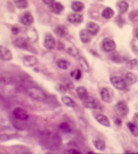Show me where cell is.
<instances>
[{
	"label": "cell",
	"instance_id": "obj_1",
	"mask_svg": "<svg viewBox=\"0 0 138 154\" xmlns=\"http://www.w3.org/2000/svg\"><path fill=\"white\" fill-rule=\"evenodd\" d=\"M41 144L51 151H56L62 144V138L56 133H46L42 134Z\"/></svg>",
	"mask_w": 138,
	"mask_h": 154
},
{
	"label": "cell",
	"instance_id": "obj_2",
	"mask_svg": "<svg viewBox=\"0 0 138 154\" xmlns=\"http://www.w3.org/2000/svg\"><path fill=\"white\" fill-rule=\"evenodd\" d=\"M27 94L30 97L38 101H43L47 99V95L40 88L36 87H29L26 91Z\"/></svg>",
	"mask_w": 138,
	"mask_h": 154
},
{
	"label": "cell",
	"instance_id": "obj_3",
	"mask_svg": "<svg viewBox=\"0 0 138 154\" xmlns=\"http://www.w3.org/2000/svg\"><path fill=\"white\" fill-rule=\"evenodd\" d=\"M110 82L113 85V87H115L118 90H125L127 87V83L123 78H121L120 76H112L110 79Z\"/></svg>",
	"mask_w": 138,
	"mask_h": 154
},
{
	"label": "cell",
	"instance_id": "obj_4",
	"mask_svg": "<svg viewBox=\"0 0 138 154\" xmlns=\"http://www.w3.org/2000/svg\"><path fill=\"white\" fill-rule=\"evenodd\" d=\"M13 116L18 120L21 121H25L29 119V115L27 111L25 109L20 108V107H17L13 109L12 111Z\"/></svg>",
	"mask_w": 138,
	"mask_h": 154
},
{
	"label": "cell",
	"instance_id": "obj_5",
	"mask_svg": "<svg viewBox=\"0 0 138 154\" xmlns=\"http://www.w3.org/2000/svg\"><path fill=\"white\" fill-rule=\"evenodd\" d=\"M115 110L117 113L122 117H125L129 113V107L124 101H120L115 105Z\"/></svg>",
	"mask_w": 138,
	"mask_h": 154
},
{
	"label": "cell",
	"instance_id": "obj_6",
	"mask_svg": "<svg viewBox=\"0 0 138 154\" xmlns=\"http://www.w3.org/2000/svg\"><path fill=\"white\" fill-rule=\"evenodd\" d=\"M39 38L37 31L33 27H30L26 31V38L30 43H35L37 42Z\"/></svg>",
	"mask_w": 138,
	"mask_h": 154
},
{
	"label": "cell",
	"instance_id": "obj_7",
	"mask_svg": "<svg viewBox=\"0 0 138 154\" xmlns=\"http://www.w3.org/2000/svg\"><path fill=\"white\" fill-rule=\"evenodd\" d=\"M56 39L50 32H47L44 38V47L49 50L54 49L56 47Z\"/></svg>",
	"mask_w": 138,
	"mask_h": 154
},
{
	"label": "cell",
	"instance_id": "obj_8",
	"mask_svg": "<svg viewBox=\"0 0 138 154\" xmlns=\"http://www.w3.org/2000/svg\"><path fill=\"white\" fill-rule=\"evenodd\" d=\"M102 47L104 51L106 52H112L116 49V43L114 41L110 38H105L102 41Z\"/></svg>",
	"mask_w": 138,
	"mask_h": 154
},
{
	"label": "cell",
	"instance_id": "obj_9",
	"mask_svg": "<svg viewBox=\"0 0 138 154\" xmlns=\"http://www.w3.org/2000/svg\"><path fill=\"white\" fill-rule=\"evenodd\" d=\"M63 47H64V48H65L66 51H67L69 55L75 57L76 59L79 58L78 49H77L75 45H74L73 43L70 42V41H67V43L64 44Z\"/></svg>",
	"mask_w": 138,
	"mask_h": 154
},
{
	"label": "cell",
	"instance_id": "obj_10",
	"mask_svg": "<svg viewBox=\"0 0 138 154\" xmlns=\"http://www.w3.org/2000/svg\"><path fill=\"white\" fill-rule=\"evenodd\" d=\"M100 96L105 103H110L113 97L112 90L109 87H103L100 91Z\"/></svg>",
	"mask_w": 138,
	"mask_h": 154
},
{
	"label": "cell",
	"instance_id": "obj_11",
	"mask_svg": "<svg viewBox=\"0 0 138 154\" xmlns=\"http://www.w3.org/2000/svg\"><path fill=\"white\" fill-rule=\"evenodd\" d=\"M14 44L15 46L20 49H24V50L31 51V46L29 45V42L27 40V38H24L23 37H18L16 38L14 41Z\"/></svg>",
	"mask_w": 138,
	"mask_h": 154
},
{
	"label": "cell",
	"instance_id": "obj_12",
	"mask_svg": "<svg viewBox=\"0 0 138 154\" xmlns=\"http://www.w3.org/2000/svg\"><path fill=\"white\" fill-rule=\"evenodd\" d=\"M83 106L85 108L91 109H97L98 108L99 105H100V103H99L97 100L90 97L87 98L86 100H83Z\"/></svg>",
	"mask_w": 138,
	"mask_h": 154
},
{
	"label": "cell",
	"instance_id": "obj_13",
	"mask_svg": "<svg viewBox=\"0 0 138 154\" xmlns=\"http://www.w3.org/2000/svg\"><path fill=\"white\" fill-rule=\"evenodd\" d=\"M12 59V54L9 49L0 46V60L3 61H10Z\"/></svg>",
	"mask_w": 138,
	"mask_h": 154
},
{
	"label": "cell",
	"instance_id": "obj_14",
	"mask_svg": "<svg viewBox=\"0 0 138 154\" xmlns=\"http://www.w3.org/2000/svg\"><path fill=\"white\" fill-rule=\"evenodd\" d=\"M20 22L23 25L29 26L33 23L34 18L31 15V14H30L29 12H25L21 16L20 18Z\"/></svg>",
	"mask_w": 138,
	"mask_h": 154
},
{
	"label": "cell",
	"instance_id": "obj_15",
	"mask_svg": "<svg viewBox=\"0 0 138 154\" xmlns=\"http://www.w3.org/2000/svg\"><path fill=\"white\" fill-rule=\"evenodd\" d=\"M86 30L90 34V35L95 36V35L98 33L99 31H100V26L96 23H93V22H89V23L87 24Z\"/></svg>",
	"mask_w": 138,
	"mask_h": 154
},
{
	"label": "cell",
	"instance_id": "obj_16",
	"mask_svg": "<svg viewBox=\"0 0 138 154\" xmlns=\"http://www.w3.org/2000/svg\"><path fill=\"white\" fill-rule=\"evenodd\" d=\"M23 64L27 67H33L37 64L38 60L33 56H26L23 57Z\"/></svg>",
	"mask_w": 138,
	"mask_h": 154
},
{
	"label": "cell",
	"instance_id": "obj_17",
	"mask_svg": "<svg viewBox=\"0 0 138 154\" xmlns=\"http://www.w3.org/2000/svg\"><path fill=\"white\" fill-rule=\"evenodd\" d=\"M54 32L60 37H65L68 34V30L67 26L62 24H58L54 29Z\"/></svg>",
	"mask_w": 138,
	"mask_h": 154
},
{
	"label": "cell",
	"instance_id": "obj_18",
	"mask_svg": "<svg viewBox=\"0 0 138 154\" xmlns=\"http://www.w3.org/2000/svg\"><path fill=\"white\" fill-rule=\"evenodd\" d=\"M49 9L52 13L59 14L64 10V6L60 2H54L49 5Z\"/></svg>",
	"mask_w": 138,
	"mask_h": 154
},
{
	"label": "cell",
	"instance_id": "obj_19",
	"mask_svg": "<svg viewBox=\"0 0 138 154\" xmlns=\"http://www.w3.org/2000/svg\"><path fill=\"white\" fill-rule=\"evenodd\" d=\"M76 93L78 97L81 100H85L89 97L87 89L85 87L80 86L76 89Z\"/></svg>",
	"mask_w": 138,
	"mask_h": 154
},
{
	"label": "cell",
	"instance_id": "obj_20",
	"mask_svg": "<svg viewBox=\"0 0 138 154\" xmlns=\"http://www.w3.org/2000/svg\"><path fill=\"white\" fill-rule=\"evenodd\" d=\"M67 19L69 23L73 24H79L82 23L83 20V17L82 15L78 14H71L68 16Z\"/></svg>",
	"mask_w": 138,
	"mask_h": 154
},
{
	"label": "cell",
	"instance_id": "obj_21",
	"mask_svg": "<svg viewBox=\"0 0 138 154\" xmlns=\"http://www.w3.org/2000/svg\"><path fill=\"white\" fill-rule=\"evenodd\" d=\"M96 120L102 125L106 126V127H109V126H110V122L108 118L104 114H99L98 115H96Z\"/></svg>",
	"mask_w": 138,
	"mask_h": 154
},
{
	"label": "cell",
	"instance_id": "obj_22",
	"mask_svg": "<svg viewBox=\"0 0 138 154\" xmlns=\"http://www.w3.org/2000/svg\"><path fill=\"white\" fill-rule=\"evenodd\" d=\"M62 103L64 104L68 107H70V108H76L77 104V103L74 101V100H73V98L69 97V96H67V95H64V96H62Z\"/></svg>",
	"mask_w": 138,
	"mask_h": 154
},
{
	"label": "cell",
	"instance_id": "obj_23",
	"mask_svg": "<svg viewBox=\"0 0 138 154\" xmlns=\"http://www.w3.org/2000/svg\"><path fill=\"white\" fill-rule=\"evenodd\" d=\"M124 80H125L127 85H133L137 81V76L132 72H127L124 76Z\"/></svg>",
	"mask_w": 138,
	"mask_h": 154
},
{
	"label": "cell",
	"instance_id": "obj_24",
	"mask_svg": "<svg viewBox=\"0 0 138 154\" xmlns=\"http://www.w3.org/2000/svg\"><path fill=\"white\" fill-rule=\"evenodd\" d=\"M79 37L83 43H88L91 41L90 34L87 32V30H81L79 32Z\"/></svg>",
	"mask_w": 138,
	"mask_h": 154
},
{
	"label": "cell",
	"instance_id": "obj_25",
	"mask_svg": "<svg viewBox=\"0 0 138 154\" xmlns=\"http://www.w3.org/2000/svg\"><path fill=\"white\" fill-rule=\"evenodd\" d=\"M56 65L61 70H67L71 66L70 62L64 59H59L58 60H57Z\"/></svg>",
	"mask_w": 138,
	"mask_h": 154
},
{
	"label": "cell",
	"instance_id": "obj_26",
	"mask_svg": "<svg viewBox=\"0 0 138 154\" xmlns=\"http://www.w3.org/2000/svg\"><path fill=\"white\" fill-rule=\"evenodd\" d=\"M79 60L80 66H81L82 69L85 72H89L90 70V66L86 58L84 57H79Z\"/></svg>",
	"mask_w": 138,
	"mask_h": 154
},
{
	"label": "cell",
	"instance_id": "obj_27",
	"mask_svg": "<svg viewBox=\"0 0 138 154\" xmlns=\"http://www.w3.org/2000/svg\"><path fill=\"white\" fill-rule=\"evenodd\" d=\"M127 126L134 137H138V127L136 124L132 122H128L127 123Z\"/></svg>",
	"mask_w": 138,
	"mask_h": 154
},
{
	"label": "cell",
	"instance_id": "obj_28",
	"mask_svg": "<svg viewBox=\"0 0 138 154\" xmlns=\"http://www.w3.org/2000/svg\"><path fill=\"white\" fill-rule=\"evenodd\" d=\"M114 14V12L111 8L108 7L106 8L102 12V16L106 19H110L113 17Z\"/></svg>",
	"mask_w": 138,
	"mask_h": 154
},
{
	"label": "cell",
	"instance_id": "obj_29",
	"mask_svg": "<svg viewBox=\"0 0 138 154\" xmlns=\"http://www.w3.org/2000/svg\"><path fill=\"white\" fill-rule=\"evenodd\" d=\"M71 8L73 11L76 12H79L84 9V4L81 2H74L71 5Z\"/></svg>",
	"mask_w": 138,
	"mask_h": 154
},
{
	"label": "cell",
	"instance_id": "obj_30",
	"mask_svg": "<svg viewBox=\"0 0 138 154\" xmlns=\"http://www.w3.org/2000/svg\"><path fill=\"white\" fill-rule=\"evenodd\" d=\"M58 127L60 128V130L62 132H63L64 133L66 134H69L72 132V128L70 126L68 123L67 122H62L61 124H60Z\"/></svg>",
	"mask_w": 138,
	"mask_h": 154
},
{
	"label": "cell",
	"instance_id": "obj_31",
	"mask_svg": "<svg viewBox=\"0 0 138 154\" xmlns=\"http://www.w3.org/2000/svg\"><path fill=\"white\" fill-rule=\"evenodd\" d=\"M93 145H94V147L96 149L99 151H104L106 149V143L103 140H96V141H93Z\"/></svg>",
	"mask_w": 138,
	"mask_h": 154
},
{
	"label": "cell",
	"instance_id": "obj_32",
	"mask_svg": "<svg viewBox=\"0 0 138 154\" xmlns=\"http://www.w3.org/2000/svg\"><path fill=\"white\" fill-rule=\"evenodd\" d=\"M118 12H119L120 14H125V12H127V10L129 9L128 3L125 1L119 2L118 4Z\"/></svg>",
	"mask_w": 138,
	"mask_h": 154
},
{
	"label": "cell",
	"instance_id": "obj_33",
	"mask_svg": "<svg viewBox=\"0 0 138 154\" xmlns=\"http://www.w3.org/2000/svg\"><path fill=\"white\" fill-rule=\"evenodd\" d=\"M19 137L17 134H0V141H6L9 140L16 139Z\"/></svg>",
	"mask_w": 138,
	"mask_h": 154
},
{
	"label": "cell",
	"instance_id": "obj_34",
	"mask_svg": "<svg viewBox=\"0 0 138 154\" xmlns=\"http://www.w3.org/2000/svg\"><path fill=\"white\" fill-rule=\"evenodd\" d=\"M110 58L112 62H114L115 63H118V64H120V63H122L123 62V57L121 56L120 54L117 53V52H116V53H113L110 55Z\"/></svg>",
	"mask_w": 138,
	"mask_h": 154
},
{
	"label": "cell",
	"instance_id": "obj_35",
	"mask_svg": "<svg viewBox=\"0 0 138 154\" xmlns=\"http://www.w3.org/2000/svg\"><path fill=\"white\" fill-rule=\"evenodd\" d=\"M16 6L19 9H24L28 7V2L27 0H14Z\"/></svg>",
	"mask_w": 138,
	"mask_h": 154
},
{
	"label": "cell",
	"instance_id": "obj_36",
	"mask_svg": "<svg viewBox=\"0 0 138 154\" xmlns=\"http://www.w3.org/2000/svg\"><path fill=\"white\" fill-rule=\"evenodd\" d=\"M55 89H56L58 92L60 93V94L62 95H64L66 94V93L67 92V87H66L64 85H62L61 83H58L55 85Z\"/></svg>",
	"mask_w": 138,
	"mask_h": 154
},
{
	"label": "cell",
	"instance_id": "obj_37",
	"mask_svg": "<svg viewBox=\"0 0 138 154\" xmlns=\"http://www.w3.org/2000/svg\"><path fill=\"white\" fill-rule=\"evenodd\" d=\"M71 76L73 77L74 80H76V81H79V80L81 79L82 76L81 70L80 69H76L74 70H73L71 72Z\"/></svg>",
	"mask_w": 138,
	"mask_h": 154
},
{
	"label": "cell",
	"instance_id": "obj_38",
	"mask_svg": "<svg viewBox=\"0 0 138 154\" xmlns=\"http://www.w3.org/2000/svg\"><path fill=\"white\" fill-rule=\"evenodd\" d=\"M129 19H130L132 22L138 21V10H136L132 11V12L129 14Z\"/></svg>",
	"mask_w": 138,
	"mask_h": 154
},
{
	"label": "cell",
	"instance_id": "obj_39",
	"mask_svg": "<svg viewBox=\"0 0 138 154\" xmlns=\"http://www.w3.org/2000/svg\"><path fill=\"white\" fill-rule=\"evenodd\" d=\"M137 64V60L133 59V60H129V61L127 62V66L128 68L132 69V68H133L135 66H136Z\"/></svg>",
	"mask_w": 138,
	"mask_h": 154
},
{
	"label": "cell",
	"instance_id": "obj_40",
	"mask_svg": "<svg viewBox=\"0 0 138 154\" xmlns=\"http://www.w3.org/2000/svg\"><path fill=\"white\" fill-rule=\"evenodd\" d=\"M11 31H12V32L14 35H18L19 33V31H20V29H19L17 26H12V29H11Z\"/></svg>",
	"mask_w": 138,
	"mask_h": 154
},
{
	"label": "cell",
	"instance_id": "obj_41",
	"mask_svg": "<svg viewBox=\"0 0 138 154\" xmlns=\"http://www.w3.org/2000/svg\"><path fill=\"white\" fill-rule=\"evenodd\" d=\"M42 2L45 4V5H49L52 4V3H54L55 2V0H42Z\"/></svg>",
	"mask_w": 138,
	"mask_h": 154
},
{
	"label": "cell",
	"instance_id": "obj_42",
	"mask_svg": "<svg viewBox=\"0 0 138 154\" xmlns=\"http://www.w3.org/2000/svg\"><path fill=\"white\" fill-rule=\"evenodd\" d=\"M68 153H72V154H74V153H76V154H80V153H81V152H79V151H77V150L74 149H70V150L68 151Z\"/></svg>",
	"mask_w": 138,
	"mask_h": 154
},
{
	"label": "cell",
	"instance_id": "obj_43",
	"mask_svg": "<svg viewBox=\"0 0 138 154\" xmlns=\"http://www.w3.org/2000/svg\"><path fill=\"white\" fill-rule=\"evenodd\" d=\"M67 88H68L69 89H73L74 88V85H73V82L69 81L68 82H67Z\"/></svg>",
	"mask_w": 138,
	"mask_h": 154
},
{
	"label": "cell",
	"instance_id": "obj_44",
	"mask_svg": "<svg viewBox=\"0 0 138 154\" xmlns=\"http://www.w3.org/2000/svg\"><path fill=\"white\" fill-rule=\"evenodd\" d=\"M114 123L118 126H121V125H122V121H121V119H119V118H117V119L115 120Z\"/></svg>",
	"mask_w": 138,
	"mask_h": 154
},
{
	"label": "cell",
	"instance_id": "obj_45",
	"mask_svg": "<svg viewBox=\"0 0 138 154\" xmlns=\"http://www.w3.org/2000/svg\"><path fill=\"white\" fill-rule=\"evenodd\" d=\"M135 120H136V122L137 125H138V114H137L135 116Z\"/></svg>",
	"mask_w": 138,
	"mask_h": 154
},
{
	"label": "cell",
	"instance_id": "obj_46",
	"mask_svg": "<svg viewBox=\"0 0 138 154\" xmlns=\"http://www.w3.org/2000/svg\"><path fill=\"white\" fill-rule=\"evenodd\" d=\"M135 34H136V37H137V38L138 39V29H137L136 30V32H135Z\"/></svg>",
	"mask_w": 138,
	"mask_h": 154
},
{
	"label": "cell",
	"instance_id": "obj_47",
	"mask_svg": "<svg viewBox=\"0 0 138 154\" xmlns=\"http://www.w3.org/2000/svg\"><path fill=\"white\" fill-rule=\"evenodd\" d=\"M88 153H95L93 152H89Z\"/></svg>",
	"mask_w": 138,
	"mask_h": 154
}]
</instances>
